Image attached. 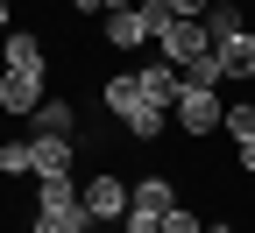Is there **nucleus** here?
Listing matches in <instances>:
<instances>
[{
	"label": "nucleus",
	"instance_id": "1",
	"mask_svg": "<svg viewBox=\"0 0 255 233\" xmlns=\"http://www.w3.org/2000/svg\"><path fill=\"white\" fill-rule=\"evenodd\" d=\"M107 113H121V127H128V135H135V142H156V135H163V113L170 106H156V99L142 92V78L135 71H121V78H107Z\"/></svg>",
	"mask_w": 255,
	"mask_h": 233
},
{
	"label": "nucleus",
	"instance_id": "2",
	"mask_svg": "<svg viewBox=\"0 0 255 233\" xmlns=\"http://www.w3.org/2000/svg\"><path fill=\"white\" fill-rule=\"evenodd\" d=\"M177 212V184L170 177H142L135 184V198H128V219H121V233H163V219Z\"/></svg>",
	"mask_w": 255,
	"mask_h": 233
},
{
	"label": "nucleus",
	"instance_id": "3",
	"mask_svg": "<svg viewBox=\"0 0 255 233\" xmlns=\"http://www.w3.org/2000/svg\"><path fill=\"white\" fill-rule=\"evenodd\" d=\"M177 127H184V135H213V127L220 120H227V106H220V92L213 85H177Z\"/></svg>",
	"mask_w": 255,
	"mask_h": 233
},
{
	"label": "nucleus",
	"instance_id": "4",
	"mask_svg": "<svg viewBox=\"0 0 255 233\" xmlns=\"http://www.w3.org/2000/svg\"><path fill=\"white\" fill-rule=\"evenodd\" d=\"M156 50H163V64H177V71H184L191 57H206V50H213V36H206V14H177L163 36H156Z\"/></svg>",
	"mask_w": 255,
	"mask_h": 233
},
{
	"label": "nucleus",
	"instance_id": "5",
	"mask_svg": "<svg viewBox=\"0 0 255 233\" xmlns=\"http://www.w3.org/2000/svg\"><path fill=\"white\" fill-rule=\"evenodd\" d=\"M85 212L92 219H128V198H135V184H121L114 170H100V177H85Z\"/></svg>",
	"mask_w": 255,
	"mask_h": 233
},
{
	"label": "nucleus",
	"instance_id": "6",
	"mask_svg": "<svg viewBox=\"0 0 255 233\" xmlns=\"http://www.w3.org/2000/svg\"><path fill=\"white\" fill-rule=\"evenodd\" d=\"M43 106V71H0V113H36Z\"/></svg>",
	"mask_w": 255,
	"mask_h": 233
},
{
	"label": "nucleus",
	"instance_id": "7",
	"mask_svg": "<svg viewBox=\"0 0 255 233\" xmlns=\"http://www.w3.org/2000/svg\"><path fill=\"white\" fill-rule=\"evenodd\" d=\"M28 162H36V177H71V135L36 127V135H28Z\"/></svg>",
	"mask_w": 255,
	"mask_h": 233
},
{
	"label": "nucleus",
	"instance_id": "8",
	"mask_svg": "<svg viewBox=\"0 0 255 233\" xmlns=\"http://www.w3.org/2000/svg\"><path fill=\"white\" fill-rule=\"evenodd\" d=\"M107 43H114V50H142V43H156L149 21H142V7H114V14H107Z\"/></svg>",
	"mask_w": 255,
	"mask_h": 233
},
{
	"label": "nucleus",
	"instance_id": "9",
	"mask_svg": "<svg viewBox=\"0 0 255 233\" xmlns=\"http://www.w3.org/2000/svg\"><path fill=\"white\" fill-rule=\"evenodd\" d=\"M135 78H142V92L156 99V106H177V85H184V78H177V64H163V57H156V64H142Z\"/></svg>",
	"mask_w": 255,
	"mask_h": 233
},
{
	"label": "nucleus",
	"instance_id": "10",
	"mask_svg": "<svg viewBox=\"0 0 255 233\" xmlns=\"http://www.w3.org/2000/svg\"><path fill=\"white\" fill-rule=\"evenodd\" d=\"M213 50H220V71H227V78H255V28H248V36L213 43Z\"/></svg>",
	"mask_w": 255,
	"mask_h": 233
},
{
	"label": "nucleus",
	"instance_id": "11",
	"mask_svg": "<svg viewBox=\"0 0 255 233\" xmlns=\"http://www.w3.org/2000/svg\"><path fill=\"white\" fill-rule=\"evenodd\" d=\"M206 36H213V43L248 36V14H241V7H227V0H213V7H206Z\"/></svg>",
	"mask_w": 255,
	"mask_h": 233
},
{
	"label": "nucleus",
	"instance_id": "12",
	"mask_svg": "<svg viewBox=\"0 0 255 233\" xmlns=\"http://www.w3.org/2000/svg\"><path fill=\"white\" fill-rule=\"evenodd\" d=\"M0 57H7V64H14V71H43V43H36V36H28V28H14V36H7V43H0Z\"/></svg>",
	"mask_w": 255,
	"mask_h": 233
},
{
	"label": "nucleus",
	"instance_id": "13",
	"mask_svg": "<svg viewBox=\"0 0 255 233\" xmlns=\"http://www.w3.org/2000/svg\"><path fill=\"white\" fill-rule=\"evenodd\" d=\"M28 120H36V127H50V135H71V120H78V113L64 106V99H43V106L28 113Z\"/></svg>",
	"mask_w": 255,
	"mask_h": 233
},
{
	"label": "nucleus",
	"instance_id": "14",
	"mask_svg": "<svg viewBox=\"0 0 255 233\" xmlns=\"http://www.w3.org/2000/svg\"><path fill=\"white\" fill-rule=\"evenodd\" d=\"M177 78H184V85H220V78H227V71H220V50H206V57H191V64H184Z\"/></svg>",
	"mask_w": 255,
	"mask_h": 233
},
{
	"label": "nucleus",
	"instance_id": "15",
	"mask_svg": "<svg viewBox=\"0 0 255 233\" xmlns=\"http://www.w3.org/2000/svg\"><path fill=\"white\" fill-rule=\"evenodd\" d=\"M0 177H36V162H28V142H0Z\"/></svg>",
	"mask_w": 255,
	"mask_h": 233
},
{
	"label": "nucleus",
	"instance_id": "16",
	"mask_svg": "<svg viewBox=\"0 0 255 233\" xmlns=\"http://www.w3.org/2000/svg\"><path fill=\"white\" fill-rule=\"evenodd\" d=\"M227 135H234V142H248V135H255V99H241V106H227Z\"/></svg>",
	"mask_w": 255,
	"mask_h": 233
},
{
	"label": "nucleus",
	"instance_id": "17",
	"mask_svg": "<svg viewBox=\"0 0 255 233\" xmlns=\"http://www.w3.org/2000/svg\"><path fill=\"white\" fill-rule=\"evenodd\" d=\"M163 233H206V219H191V212H184V205H177V212H170V219H163Z\"/></svg>",
	"mask_w": 255,
	"mask_h": 233
},
{
	"label": "nucleus",
	"instance_id": "18",
	"mask_svg": "<svg viewBox=\"0 0 255 233\" xmlns=\"http://www.w3.org/2000/svg\"><path fill=\"white\" fill-rule=\"evenodd\" d=\"M234 149H241V170L255 177V135H248V142H234Z\"/></svg>",
	"mask_w": 255,
	"mask_h": 233
},
{
	"label": "nucleus",
	"instance_id": "19",
	"mask_svg": "<svg viewBox=\"0 0 255 233\" xmlns=\"http://www.w3.org/2000/svg\"><path fill=\"white\" fill-rule=\"evenodd\" d=\"M114 7H135V0H100V14H114Z\"/></svg>",
	"mask_w": 255,
	"mask_h": 233
},
{
	"label": "nucleus",
	"instance_id": "20",
	"mask_svg": "<svg viewBox=\"0 0 255 233\" xmlns=\"http://www.w3.org/2000/svg\"><path fill=\"white\" fill-rule=\"evenodd\" d=\"M0 36H7V0H0Z\"/></svg>",
	"mask_w": 255,
	"mask_h": 233
},
{
	"label": "nucleus",
	"instance_id": "21",
	"mask_svg": "<svg viewBox=\"0 0 255 233\" xmlns=\"http://www.w3.org/2000/svg\"><path fill=\"white\" fill-rule=\"evenodd\" d=\"M248 28H255V21H248Z\"/></svg>",
	"mask_w": 255,
	"mask_h": 233
},
{
	"label": "nucleus",
	"instance_id": "22",
	"mask_svg": "<svg viewBox=\"0 0 255 233\" xmlns=\"http://www.w3.org/2000/svg\"><path fill=\"white\" fill-rule=\"evenodd\" d=\"M248 85H255V78H248Z\"/></svg>",
	"mask_w": 255,
	"mask_h": 233
}]
</instances>
